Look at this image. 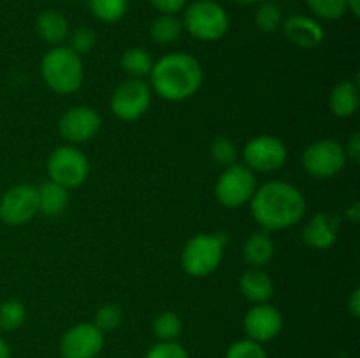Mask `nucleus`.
I'll use <instances>...</instances> for the list:
<instances>
[{
	"label": "nucleus",
	"mask_w": 360,
	"mask_h": 358,
	"mask_svg": "<svg viewBox=\"0 0 360 358\" xmlns=\"http://www.w3.org/2000/svg\"><path fill=\"white\" fill-rule=\"evenodd\" d=\"M252 214L264 230H285L302 220L306 199L294 185L285 181H269L255 190Z\"/></svg>",
	"instance_id": "nucleus-1"
},
{
	"label": "nucleus",
	"mask_w": 360,
	"mask_h": 358,
	"mask_svg": "<svg viewBox=\"0 0 360 358\" xmlns=\"http://www.w3.org/2000/svg\"><path fill=\"white\" fill-rule=\"evenodd\" d=\"M204 72L197 58L188 53L162 56L150 72L151 91L167 102H183L193 97L202 84Z\"/></svg>",
	"instance_id": "nucleus-2"
},
{
	"label": "nucleus",
	"mask_w": 360,
	"mask_h": 358,
	"mask_svg": "<svg viewBox=\"0 0 360 358\" xmlns=\"http://www.w3.org/2000/svg\"><path fill=\"white\" fill-rule=\"evenodd\" d=\"M41 74L46 86L58 95L74 93L79 90L84 79L81 56L69 46H56L49 49L42 58Z\"/></svg>",
	"instance_id": "nucleus-3"
},
{
	"label": "nucleus",
	"mask_w": 360,
	"mask_h": 358,
	"mask_svg": "<svg viewBox=\"0 0 360 358\" xmlns=\"http://www.w3.org/2000/svg\"><path fill=\"white\" fill-rule=\"evenodd\" d=\"M225 241L213 234H199L190 239L181 253V265L192 277H206L220 267Z\"/></svg>",
	"instance_id": "nucleus-4"
},
{
	"label": "nucleus",
	"mask_w": 360,
	"mask_h": 358,
	"mask_svg": "<svg viewBox=\"0 0 360 358\" xmlns=\"http://www.w3.org/2000/svg\"><path fill=\"white\" fill-rule=\"evenodd\" d=\"M183 28L199 41H218L229 30V14L214 0H195L186 9Z\"/></svg>",
	"instance_id": "nucleus-5"
},
{
	"label": "nucleus",
	"mask_w": 360,
	"mask_h": 358,
	"mask_svg": "<svg viewBox=\"0 0 360 358\" xmlns=\"http://www.w3.org/2000/svg\"><path fill=\"white\" fill-rule=\"evenodd\" d=\"M257 190V179L253 171L246 165L234 164L225 167L214 185V195L224 207L238 209L252 200Z\"/></svg>",
	"instance_id": "nucleus-6"
},
{
	"label": "nucleus",
	"mask_w": 360,
	"mask_h": 358,
	"mask_svg": "<svg viewBox=\"0 0 360 358\" xmlns=\"http://www.w3.org/2000/svg\"><path fill=\"white\" fill-rule=\"evenodd\" d=\"M88 174H90L88 158L76 146H60L49 154V179L62 185L63 188H77V186H81L86 181Z\"/></svg>",
	"instance_id": "nucleus-7"
},
{
	"label": "nucleus",
	"mask_w": 360,
	"mask_h": 358,
	"mask_svg": "<svg viewBox=\"0 0 360 358\" xmlns=\"http://www.w3.org/2000/svg\"><path fill=\"white\" fill-rule=\"evenodd\" d=\"M347 160L343 144L333 139H320L306 147L302 154V167L313 178L329 179L343 171Z\"/></svg>",
	"instance_id": "nucleus-8"
},
{
	"label": "nucleus",
	"mask_w": 360,
	"mask_h": 358,
	"mask_svg": "<svg viewBox=\"0 0 360 358\" xmlns=\"http://www.w3.org/2000/svg\"><path fill=\"white\" fill-rule=\"evenodd\" d=\"M151 91L150 84L144 83L143 79H130L123 81L115 88L111 95V111L122 121H136L151 105Z\"/></svg>",
	"instance_id": "nucleus-9"
},
{
	"label": "nucleus",
	"mask_w": 360,
	"mask_h": 358,
	"mask_svg": "<svg viewBox=\"0 0 360 358\" xmlns=\"http://www.w3.org/2000/svg\"><path fill=\"white\" fill-rule=\"evenodd\" d=\"M39 213V193L34 185H16L0 199V220L11 227L28 223Z\"/></svg>",
	"instance_id": "nucleus-10"
},
{
	"label": "nucleus",
	"mask_w": 360,
	"mask_h": 358,
	"mask_svg": "<svg viewBox=\"0 0 360 358\" xmlns=\"http://www.w3.org/2000/svg\"><path fill=\"white\" fill-rule=\"evenodd\" d=\"M243 160L250 171H280L287 161V146L274 135L253 137L243 150Z\"/></svg>",
	"instance_id": "nucleus-11"
},
{
	"label": "nucleus",
	"mask_w": 360,
	"mask_h": 358,
	"mask_svg": "<svg viewBox=\"0 0 360 358\" xmlns=\"http://www.w3.org/2000/svg\"><path fill=\"white\" fill-rule=\"evenodd\" d=\"M104 336L94 323H77L60 340L62 358H95L104 347Z\"/></svg>",
	"instance_id": "nucleus-12"
},
{
	"label": "nucleus",
	"mask_w": 360,
	"mask_h": 358,
	"mask_svg": "<svg viewBox=\"0 0 360 358\" xmlns=\"http://www.w3.org/2000/svg\"><path fill=\"white\" fill-rule=\"evenodd\" d=\"M102 125L101 114L88 105H76L62 114L58 121L60 135L72 144H83L94 139Z\"/></svg>",
	"instance_id": "nucleus-13"
},
{
	"label": "nucleus",
	"mask_w": 360,
	"mask_h": 358,
	"mask_svg": "<svg viewBox=\"0 0 360 358\" xmlns=\"http://www.w3.org/2000/svg\"><path fill=\"white\" fill-rule=\"evenodd\" d=\"M243 326L248 339L255 343H269L280 336L283 329V316L269 302L266 304H255L243 319Z\"/></svg>",
	"instance_id": "nucleus-14"
},
{
	"label": "nucleus",
	"mask_w": 360,
	"mask_h": 358,
	"mask_svg": "<svg viewBox=\"0 0 360 358\" xmlns=\"http://www.w3.org/2000/svg\"><path fill=\"white\" fill-rule=\"evenodd\" d=\"M283 34L292 44L302 49H315L326 39V30L316 20L302 14H294L281 23Z\"/></svg>",
	"instance_id": "nucleus-15"
},
{
	"label": "nucleus",
	"mask_w": 360,
	"mask_h": 358,
	"mask_svg": "<svg viewBox=\"0 0 360 358\" xmlns=\"http://www.w3.org/2000/svg\"><path fill=\"white\" fill-rule=\"evenodd\" d=\"M338 220L327 213H319L308 221L302 239L313 249H327L336 242Z\"/></svg>",
	"instance_id": "nucleus-16"
},
{
	"label": "nucleus",
	"mask_w": 360,
	"mask_h": 358,
	"mask_svg": "<svg viewBox=\"0 0 360 358\" xmlns=\"http://www.w3.org/2000/svg\"><path fill=\"white\" fill-rule=\"evenodd\" d=\"M239 290L243 297L248 298L253 304H266L274 295V283L269 274L262 269H248L239 277Z\"/></svg>",
	"instance_id": "nucleus-17"
},
{
	"label": "nucleus",
	"mask_w": 360,
	"mask_h": 358,
	"mask_svg": "<svg viewBox=\"0 0 360 358\" xmlns=\"http://www.w3.org/2000/svg\"><path fill=\"white\" fill-rule=\"evenodd\" d=\"M360 104L359 86L355 81H341L333 88L329 97V107L338 118H350L357 112Z\"/></svg>",
	"instance_id": "nucleus-18"
},
{
	"label": "nucleus",
	"mask_w": 360,
	"mask_h": 358,
	"mask_svg": "<svg viewBox=\"0 0 360 358\" xmlns=\"http://www.w3.org/2000/svg\"><path fill=\"white\" fill-rule=\"evenodd\" d=\"M37 32L46 42L60 46L69 37V21L60 11L46 9L37 16Z\"/></svg>",
	"instance_id": "nucleus-19"
},
{
	"label": "nucleus",
	"mask_w": 360,
	"mask_h": 358,
	"mask_svg": "<svg viewBox=\"0 0 360 358\" xmlns=\"http://www.w3.org/2000/svg\"><path fill=\"white\" fill-rule=\"evenodd\" d=\"M274 242L266 232H255L243 244V258L255 269H262L273 260Z\"/></svg>",
	"instance_id": "nucleus-20"
},
{
	"label": "nucleus",
	"mask_w": 360,
	"mask_h": 358,
	"mask_svg": "<svg viewBox=\"0 0 360 358\" xmlns=\"http://www.w3.org/2000/svg\"><path fill=\"white\" fill-rule=\"evenodd\" d=\"M39 193V213L46 216H58L65 211L69 204V190L58 183L48 179L37 188Z\"/></svg>",
	"instance_id": "nucleus-21"
},
{
	"label": "nucleus",
	"mask_w": 360,
	"mask_h": 358,
	"mask_svg": "<svg viewBox=\"0 0 360 358\" xmlns=\"http://www.w3.org/2000/svg\"><path fill=\"white\" fill-rule=\"evenodd\" d=\"M120 63H122V69L134 79H143V77L150 76L151 69H153V60H151L150 53L143 48H129L123 53Z\"/></svg>",
	"instance_id": "nucleus-22"
},
{
	"label": "nucleus",
	"mask_w": 360,
	"mask_h": 358,
	"mask_svg": "<svg viewBox=\"0 0 360 358\" xmlns=\"http://www.w3.org/2000/svg\"><path fill=\"white\" fill-rule=\"evenodd\" d=\"M181 32L183 23L174 16V14H160L158 18H155V21L151 23L150 28L151 39L160 46H167L172 44L174 41H178Z\"/></svg>",
	"instance_id": "nucleus-23"
},
{
	"label": "nucleus",
	"mask_w": 360,
	"mask_h": 358,
	"mask_svg": "<svg viewBox=\"0 0 360 358\" xmlns=\"http://www.w3.org/2000/svg\"><path fill=\"white\" fill-rule=\"evenodd\" d=\"M91 14L105 23H115L125 16L129 0H88Z\"/></svg>",
	"instance_id": "nucleus-24"
},
{
	"label": "nucleus",
	"mask_w": 360,
	"mask_h": 358,
	"mask_svg": "<svg viewBox=\"0 0 360 358\" xmlns=\"http://www.w3.org/2000/svg\"><path fill=\"white\" fill-rule=\"evenodd\" d=\"M183 332V321L176 312L164 311L155 318L153 333L158 340H176Z\"/></svg>",
	"instance_id": "nucleus-25"
},
{
	"label": "nucleus",
	"mask_w": 360,
	"mask_h": 358,
	"mask_svg": "<svg viewBox=\"0 0 360 358\" xmlns=\"http://www.w3.org/2000/svg\"><path fill=\"white\" fill-rule=\"evenodd\" d=\"M27 319V309L20 300H6L0 304V329L11 332L20 329Z\"/></svg>",
	"instance_id": "nucleus-26"
},
{
	"label": "nucleus",
	"mask_w": 360,
	"mask_h": 358,
	"mask_svg": "<svg viewBox=\"0 0 360 358\" xmlns=\"http://www.w3.org/2000/svg\"><path fill=\"white\" fill-rule=\"evenodd\" d=\"M281 23H283V13H281V7L278 4L266 2L257 9L255 25L259 27V30L271 34L276 28H280Z\"/></svg>",
	"instance_id": "nucleus-27"
},
{
	"label": "nucleus",
	"mask_w": 360,
	"mask_h": 358,
	"mask_svg": "<svg viewBox=\"0 0 360 358\" xmlns=\"http://www.w3.org/2000/svg\"><path fill=\"white\" fill-rule=\"evenodd\" d=\"M210 153L211 158L217 161L221 167H229V165L236 164V158H238V147L232 142L229 137L225 135H217L210 144Z\"/></svg>",
	"instance_id": "nucleus-28"
},
{
	"label": "nucleus",
	"mask_w": 360,
	"mask_h": 358,
	"mask_svg": "<svg viewBox=\"0 0 360 358\" xmlns=\"http://www.w3.org/2000/svg\"><path fill=\"white\" fill-rule=\"evenodd\" d=\"M313 14L322 20H340L347 13V0H306Z\"/></svg>",
	"instance_id": "nucleus-29"
},
{
	"label": "nucleus",
	"mask_w": 360,
	"mask_h": 358,
	"mask_svg": "<svg viewBox=\"0 0 360 358\" xmlns=\"http://www.w3.org/2000/svg\"><path fill=\"white\" fill-rule=\"evenodd\" d=\"M122 318H123L122 309H120L118 305L104 304L101 309H98L97 314H95L94 325L97 326L102 333H108L118 329L120 323H122Z\"/></svg>",
	"instance_id": "nucleus-30"
},
{
	"label": "nucleus",
	"mask_w": 360,
	"mask_h": 358,
	"mask_svg": "<svg viewBox=\"0 0 360 358\" xmlns=\"http://www.w3.org/2000/svg\"><path fill=\"white\" fill-rule=\"evenodd\" d=\"M225 358H267V353L260 343L252 339H239L229 346Z\"/></svg>",
	"instance_id": "nucleus-31"
},
{
	"label": "nucleus",
	"mask_w": 360,
	"mask_h": 358,
	"mask_svg": "<svg viewBox=\"0 0 360 358\" xmlns=\"http://www.w3.org/2000/svg\"><path fill=\"white\" fill-rule=\"evenodd\" d=\"M95 44H97V35H95V32L91 30V28L79 27L70 34L69 48L72 49L74 53H77L79 56L91 51V49L95 48Z\"/></svg>",
	"instance_id": "nucleus-32"
},
{
	"label": "nucleus",
	"mask_w": 360,
	"mask_h": 358,
	"mask_svg": "<svg viewBox=\"0 0 360 358\" xmlns=\"http://www.w3.org/2000/svg\"><path fill=\"white\" fill-rule=\"evenodd\" d=\"M144 358H188V353L176 340H158L148 350Z\"/></svg>",
	"instance_id": "nucleus-33"
},
{
	"label": "nucleus",
	"mask_w": 360,
	"mask_h": 358,
	"mask_svg": "<svg viewBox=\"0 0 360 358\" xmlns=\"http://www.w3.org/2000/svg\"><path fill=\"white\" fill-rule=\"evenodd\" d=\"M188 0H150L151 6L157 11H160V14H176L186 6Z\"/></svg>",
	"instance_id": "nucleus-34"
},
{
	"label": "nucleus",
	"mask_w": 360,
	"mask_h": 358,
	"mask_svg": "<svg viewBox=\"0 0 360 358\" xmlns=\"http://www.w3.org/2000/svg\"><path fill=\"white\" fill-rule=\"evenodd\" d=\"M345 153H347V158H350L352 161L360 160V133L355 132L354 135L350 137V140L347 142V147H345Z\"/></svg>",
	"instance_id": "nucleus-35"
},
{
	"label": "nucleus",
	"mask_w": 360,
	"mask_h": 358,
	"mask_svg": "<svg viewBox=\"0 0 360 358\" xmlns=\"http://www.w3.org/2000/svg\"><path fill=\"white\" fill-rule=\"evenodd\" d=\"M347 307L354 318H359L360 316V288H355V290L352 291L350 298H348Z\"/></svg>",
	"instance_id": "nucleus-36"
},
{
	"label": "nucleus",
	"mask_w": 360,
	"mask_h": 358,
	"mask_svg": "<svg viewBox=\"0 0 360 358\" xmlns=\"http://www.w3.org/2000/svg\"><path fill=\"white\" fill-rule=\"evenodd\" d=\"M347 218L352 221V223H357L360 220V207L359 204H354V206L350 207V209L347 211Z\"/></svg>",
	"instance_id": "nucleus-37"
},
{
	"label": "nucleus",
	"mask_w": 360,
	"mask_h": 358,
	"mask_svg": "<svg viewBox=\"0 0 360 358\" xmlns=\"http://www.w3.org/2000/svg\"><path fill=\"white\" fill-rule=\"evenodd\" d=\"M347 9L350 11L355 18L360 16V0H347Z\"/></svg>",
	"instance_id": "nucleus-38"
},
{
	"label": "nucleus",
	"mask_w": 360,
	"mask_h": 358,
	"mask_svg": "<svg viewBox=\"0 0 360 358\" xmlns=\"http://www.w3.org/2000/svg\"><path fill=\"white\" fill-rule=\"evenodd\" d=\"M0 358H11L9 344H7L4 339H0Z\"/></svg>",
	"instance_id": "nucleus-39"
},
{
	"label": "nucleus",
	"mask_w": 360,
	"mask_h": 358,
	"mask_svg": "<svg viewBox=\"0 0 360 358\" xmlns=\"http://www.w3.org/2000/svg\"><path fill=\"white\" fill-rule=\"evenodd\" d=\"M232 2L239 4V6H252V4H259L262 0H232Z\"/></svg>",
	"instance_id": "nucleus-40"
}]
</instances>
